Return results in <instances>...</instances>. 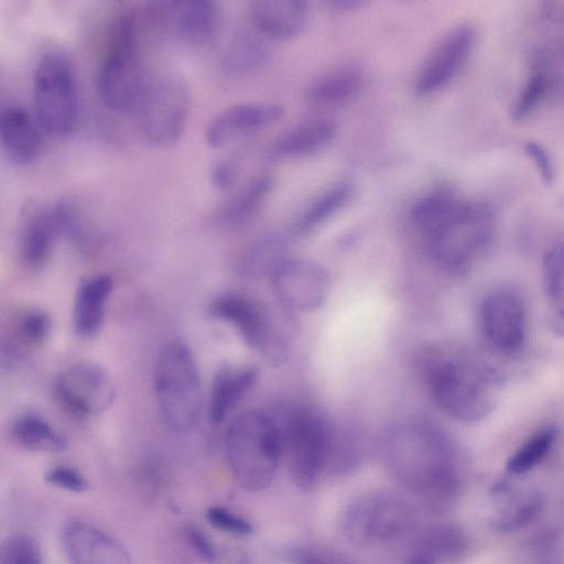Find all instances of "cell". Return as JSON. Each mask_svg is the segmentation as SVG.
Masks as SVG:
<instances>
[{"mask_svg": "<svg viewBox=\"0 0 564 564\" xmlns=\"http://www.w3.org/2000/svg\"><path fill=\"white\" fill-rule=\"evenodd\" d=\"M542 276L549 302L560 305L564 302V238L549 248L543 257Z\"/></svg>", "mask_w": 564, "mask_h": 564, "instance_id": "obj_36", "label": "cell"}, {"mask_svg": "<svg viewBox=\"0 0 564 564\" xmlns=\"http://www.w3.org/2000/svg\"><path fill=\"white\" fill-rule=\"evenodd\" d=\"M546 89V76L542 70L533 72L524 83L512 108V117L522 120L531 113L540 102Z\"/></svg>", "mask_w": 564, "mask_h": 564, "instance_id": "obj_39", "label": "cell"}, {"mask_svg": "<svg viewBox=\"0 0 564 564\" xmlns=\"http://www.w3.org/2000/svg\"><path fill=\"white\" fill-rule=\"evenodd\" d=\"M205 516L208 523L220 531L236 535H249L253 532L252 524L246 518L228 508L210 506Z\"/></svg>", "mask_w": 564, "mask_h": 564, "instance_id": "obj_40", "label": "cell"}, {"mask_svg": "<svg viewBox=\"0 0 564 564\" xmlns=\"http://www.w3.org/2000/svg\"><path fill=\"white\" fill-rule=\"evenodd\" d=\"M524 152L536 169L542 182L551 186L554 183L556 171L552 155L547 149L539 142L527 141Z\"/></svg>", "mask_w": 564, "mask_h": 564, "instance_id": "obj_44", "label": "cell"}, {"mask_svg": "<svg viewBox=\"0 0 564 564\" xmlns=\"http://www.w3.org/2000/svg\"><path fill=\"white\" fill-rule=\"evenodd\" d=\"M338 133V122L326 116L303 119L284 130L272 143L278 156L303 158L326 148Z\"/></svg>", "mask_w": 564, "mask_h": 564, "instance_id": "obj_25", "label": "cell"}, {"mask_svg": "<svg viewBox=\"0 0 564 564\" xmlns=\"http://www.w3.org/2000/svg\"><path fill=\"white\" fill-rule=\"evenodd\" d=\"M241 170V155L225 158L213 165L210 170V182L218 189H229L237 183Z\"/></svg>", "mask_w": 564, "mask_h": 564, "instance_id": "obj_43", "label": "cell"}, {"mask_svg": "<svg viewBox=\"0 0 564 564\" xmlns=\"http://www.w3.org/2000/svg\"><path fill=\"white\" fill-rule=\"evenodd\" d=\"M495 507L490 518L494 530L509 532L533 521L542 509L541 495L530 488H519L509 479H501L492 487Z\"/></svg>", "mask_w": 564, "mask_h": 564, "instance_id": "obj_23", "label": "cell"}, {"mask_svg": "<svg viewBox=\"0 0 564 564\" xmlns=\"http://www.w3.org/2000/svg\"><path fill=\"white\" fill-rule=\"evenodd\" d=\"M378 449L389 476L426 506L443 507L458 495L457 452L452 440L435 424L398 423L381 436Z\"/></svg>", "mask_w": 564, "mask_h": 564, "instance_id": "obj_1", "label": "cell"}, {"mask_svg": "<svg viewBox=\"0 0 564 564\" xmlns=\"http://www.w3.org/2000/svg\"><path fill=\"white\" fill-rule=\"evenodd\" d=\"M137 26L131 12H121L113 19L96 73L98 96L116 112L132 113L150 78L141 61Z\"/></svg>", "mask_w": 564, "mask_h": 564, "instance_id": "obj_4", "label": "cell"}, {"mask_svg": "<svg viewBox=\"0 0 564 564\" xmlns=\"http://www.w3.org/2000/svg\"><path fill=\"white\" fill-rule=\"evenodd\" d=\"M478 326L486 345L496 352H518L527 338L528 317L522 295L510 286L489 290L478 305Z\"/></svg>", "mask_w": 564, "mask_h": 564, "instance_id": "obj_12", "label": "cell"}, {"mask_svg": "<svg viewBox=\"0 0 564 564\" xmlns=\"http://www.w3.org/2000/svg\"><path fill=\"white\" fill-rule=\"evenodd\" d=\"M476 40V29L469 22L446 31L423 59L414 78L415 93L431 95L454 79L471 56Z\"/></svg>", "mask_w": 564, "mask_h": 564, "instance_id": "obj_14", "label": "cell"}, {"mask_svg": "<svg viewBox=\"0 0 564 564\" xmlns=\"http://www.w3.org/2000/svg\"><path fill=\"white\" fill-rule=\"evenodd\" d=\"M542 11L549 21L553 23L564 22V0L545 1Z\"/></svg>", "mask_w": 564, "mask_h": 564, "instance_id": "obj_46", "label": "cell"}, {"mask_svg": "<svg viewBox=\"0 0 564 564\" xmlns=\"http://www.w3.org/2000/svg\"><path fill=\"white\" fill-rule=\"evenodd\" d=\"M272 185V178L268 174L250 180L215 210L214 225L219 228H234L247 223L264 204Z\"/></svg>", "mask_w": 564, "mask_h": 564, "instance_id": "obj_29", "label": "cell"}, {"mask_svg": "<svg viewBox=\"0 0 564 564\" xmlns=\"http://www.w3.org/2000/svg\"><path fill=\"white\" fill-rule=\"evenodd\" d=\"M225 451L230 471L241 488L248 491L268 488L282 456L274 416L261 409L239 413L227 427Z\"/></svg>", "mask_w": 564, "mask_h": 564, "instance_id": "obj_3", "label": "cell"}, {"mask_svg": "<svg viewBox=\"0 0 564 564\" xmlns=\"http://www.w3.org/2000/svg\"><path fill=\"white\" fill-rule=\"evenodd\" d=\"M419 371L435 405L462 422H477L495 409L499 375L473 352L433 345L419 357Z\"/></svg>", "mask_w": 564, "mask_h": 564, "instance_id": "obj_2", "label": "cell"}, {"mask_svg": "<svg viewBox=\"0 0 564 564\" xmlns=\"http://www.w3.org/2000/svg\"><path fill=\"white\" fill-rule=\"evenodd\" d=\"M282 555L290 564H354L338 551L313 543L288 546Z\"/></svg>", "mask_w": 564, "mask_h": 564, "instance_id": "obj_38", "label": "cell"}, {"mask_svg": "<svg viewBox=\"0 0 564 564\" xmlns=\"http://www.w3.org/2000/svg\"><path fill=\"white\" fill-rule=\"evenodd\" d=\"M0 564H44L41 545L28 533L10 534L1 542Z\"/></svg>", "mask_w": 564, "mask_h": 564, "instance_id": "obj_37", "label": "cell"}, {"mask_svg": "<svg viewBox=\"0 0 564 564\" xmlns=\"http://www.w3.org/2000/svg\"><path fill=\"white\" fill-rule=\"evenodd\" d=\"M496 218L484 202L463 198L433 228L423 234L430 257L443 269L458 272L470 267L491 245Z\"/></svg>", "mask_w": 564, "mask_h": 564, "instance_id": "obj_5", "label": "cell"}, {"mask_svg": "<svg viewBox=\"0 0 564 564\" xmlns=\"http://www.w3.org/2000/svg\"><path fill=\"white\" fill-rule=\"evenodd\" d=\"M365 3L359 0H337L332 2V6H334L338 10H355L360 7H362Z\"/></svg>", "mask_w": 564, "mask_h": 564, "instance_id": "obj_48", "label": "cell"}, {"mask_svg": "<svg viewBox=\"0 0 564 564\" xmlns=\"http://www.w3.org/2000/svg\"><path fill=\"white\" fill-rule=\"evenodd\" d=\"M258 379V369L250 365H229L215 375L210 389L208 416L219 424L236 409L252 389Z\"/></svg>", "mask_w": 564, "mask_h": 564, "instance_id": "obj_26", "label": "cell"}, {"mask_svg": "<svg viewBox=\"0 0 564 564\" xmlns=\"http://www.w3.org/2000/svg\"><path fill=\"white\" fill-rule=\"evenodd\" d=\"M187 542L192 550L208 564H214L218 561V552L209 539V536L196 527H189L185 530Z\"/></svg>", "mask_w": 564, "mask_h": 564, "instance_id": "obj_45", "label": "cell"}, {"mask_svg": "<svg viewBox=\"0 0 564 564\" xmlns=\"http://www.w3.org/2000/svg\"><path fill=\"white\" fill-rule=\"evenodd\" d=\"M147 12L159 29L193 46L210 43L219 30V9L208 0L155 1Z\"/></svg>", "mask_w": 564, "mask_h": 564, "instance_id": "obj_16", "label": "cell"}, {"mask_svg": "<svg viewBox=\"0 0 564 564\" xmlns=\"http://www.w3.org/2000/svg\"><path fill=\"white\" fill-rule=\"evenodd\" d=\"M275 421L290 477L300 490L310 491L325 473L329 423L306 406H292Z\"/></svg>", "mask_w": 564, "mask_h": 564, "instance_id": "obj_11", "label": "cell"}, {"mask_svg": "<svg viewBox=\"0 0 564 564\" xmlns=\"http://www.w3.org/2000/svg\"><path fill=\"white\" fill-rule=\"evenodd\" d=\"M57 398L74 412L97 415L108 410L116 397L111 378L98 365L82 361L73 364L56 377Z\"/></svg>", "mask_w": 564, "mask_h": 564, "instance_id": "obj_17", "label": "cell"}, {"mask_svg": "<svg viewBox=\"0 0 564 564\" xmlns=\"http://www.w3.org/2000/svg\"><path fill=\"white\" fill-rule=\"evenodd\" d=\"M550 328L555 335L564 337V306H560L553 312L550 317Z\"/></svg>", "mask_w": 564, "mask_h": 564, "instance_id": "obj_47", "label": "cell"}, {"mask_svg": "<svg viewBox=\"0 0 564 564\" xmlns=\"http://www.w3.org/2000/svg\"><path fill=\"white\" fill-rule=\"evenodd\" d=\"M556 437L557 427L554 425H546L535 431L508 458V471L512 475H521L534 468L547 456Z\"/></svg>", "mask_w": 564, "mask_h": 564, "instance_id": "obj_35", "label": "cell"}, {"mask_svg": "<svg viewBox=\"0 0 564 564\" xmlns=\"http://www.w3.org/2000/svg\"><path fill=\"white\" fill-rule=\"evenodd\" d=\"M18 330L28 343L37 345L47 338L51 330V319L43 311H26L19 318Z\"/></svg>", "mask_w": 564, "mask_h": 564, "instance_id": "obj_41", "label": "cell"}, {"mask_svg": "<svg viewBox=\"0 0 564 564\" xmlns=\"http://www.w3.org/2000/svg\"><path fill=\"white\" fill-rule=\"evenodd\" d=\"M11 435L20 447L30 452L55 453L67 447L66 437L34 413L19 415L12 423Z\"/></svg>", "mask_w": 564, "mask_h": 564, "instance_id": "obj_32", "label": "cell"}, {"mask_svg": "<svg viewBox=\"0 0 564 564\" xmlns=\"http://www.w3.org/2000/svg\"><path fill=\"white\" fill-rule=\"evenodd\" d=\"M209 313L231 326L248 347L261 352L271 365L280 366L286 360L293 332L290 311L282 307L270 312L245 295L224 293L212 301Z\"/></svg>", "mask_w": 564, "mask_h": 564, "instance_id": "obj_7", "label": "cell"}, {"mask_svg": "<svg viewBox=\"0 0 564 564\" xmlns=\"http://www.w3.org/2000/svg\"><path fill=\"white\" fill-rule=\"evenodd\" d=\"M34 115L42 130L56 139L69 137L78 124L79 97L75 68L62 51L37 61L32 80Z\"/></svg>", "mask_w": 564, "mask_h": 564, "instance_id": "obj_9", "label": "cell"}, {"mask_svg": "<svg viewBox=\"0 0 564 564\" xmlns=\"http://www.w3.org/2000/svg\"><path fill=\"white\" fill-rule=\"evenodd\" d=\"M354 185L341 181L332 184L304 205L292 223L293 235H307L338 213L354 196Z\"/></svg>", "mask_w": 564, "mask_h": 564, "instance_id": "obj_30", "label": "cell"}, {"mask_svg": "<svg viewBox=\"0 0 564 564\" xmlns=\"http://www.w3.org/2000/svg\"><path fill=\"white\" fill-rule=\"evenodd\" d=\"M82 234L77 210L69 202L32 205L21 226L20 254L26 265L40 268L51 258L62 235L79 237Z\"/></svg>", "mask_w": 564, "mask_h": 564, "instance_id": "obj_13", "label": "cell"}, {"mask_svg": "<svg viewBox=\"0 0 564 564\" xmlns=\"http://www.w3.org/2000/svg\"><path fill=\"white\" fill-rule=\"evenodd\" d=\"M364 82L359 67L340 65L315 77L305 89V98L319 106L343 105L359 95Z\"/></svg>", "mask_w": 564, "mask_h": 564, "instance_id": "obj_28", "label": "cell"}, {"mask_svg": "<svg viewBox=\"0 0 564 564\" xmlns=\"http://www.w3.org/2000/svg\"><path fill=\"white\" fill-rule=\"evenodd\" d=\"M419 513L408 499L373 491L355 498L345 509L340 527L345 536L360 546H380L412 536Z\"/></svg>", "mask_w": 564, "mask_h": 564, "instance_id": "obj_8", "label": "cell"}, {"mask_svg": "<svg viewBox=\"0 0 564 564\" xmlns=\"http://www.w3.org/2000/svg\"><path fill=\"white\" fill-rule=\"evenodd\" d=\"M251 26L270 42L300 36L311 19L310 6L301 0H257L250 3Z\"/></svg>", "mask_w": 564, "mask_h": 564, "instance_id": "obj_20", "label": "cell"}, {"mask_svg": "<svg viewBox=\"0 0 564 564\" xmlns=\"http://www.w3.org/2000/svg\"><path fill=\"white\" fill-rule=\"evenodd\" d=\"M283 115L284 108L278 102L232 105L209 121L205 139L212 148H225L274 124Z\"/></svg>", "mask_w": 564, "mask_h": 564, "instance_id": "obj_18", "label": "cell"}, {"mask_svg": "<svg viewBox=\"0 0 564 564\" xmlns=\"http://www.w3.org/2000/svg\"><path fill=\"white\" fill-rule=\"evenodd\" d=\"M61 541L73 564H132L129 552L118 540L85 521L68 522Z\"/></svg>", "mask_w": 564, "mask_h": 564, "instance_id": "obj_19", "label": "cell"}, {"mask_svg": "<svg viewBox=\"0 0 564 564\" xmlns=\"http://www.w3.org/2000/svg\"><path fill=\"white\" fill-rule=\"evenodd\" d=\"M153 386L165 425L178 433L192 430L199 420L203 399L199 372L186 345L173 341L160 351Z\"/></svg>", "mask_w": 564, "mask_h": 564, "instance_id": "obj_6", "label": "cell"}, {"mask_svg": "<svg viewBox=\"0 0 564 564\" xmlns=\"http://www.w3.org/2000/svg\"><path fill=\"white\" fill-rule=\"evenodd\" d=\"M41 130L36 118L24 107L8 105L1 109L0 142L10 162L28 165L39 158L42 150Z\"/></svg>", "mask_w": 564, "mask_h": 564, "instance_id": "obj_21", "label": "cell"}, {"mask_svg": "<svg viewBox=\"0 0 564 564\" xmlns=\"http://www.w3.org/2000/svg\"><path fill=\"white\" fill-rule=\"evenodd\" d=\"M463 198L451 186H437L421 196L412 205L411 220L423 235L452 212Z\"/></svg>", "mask_w": 564, "mask_h": 564, "instance_id": "obj_33", "label": "cell"}, {"mask_svg": "<svg viewBox=\"0 0 564 564\" xmlns=\"http://www.w3.org/2000/svg\"><path fill=\"white\" fill-rule=\"evenodd\" d=\"M366 448L358 433L329 424L325 473L333 477L352 475L364 463Z\"/></svg>", "mask_w": 564, "mask_h": 564, "instance_id": "obj_31", "label": "cell"}, {"mask_svg": "<svg viewBox=\"0 0 564 564\" xmlns=\"http://www.w3.org/2000/svg\"><path fill=\"white\" fill-rule=\"evenodd\" d=\"M288 256L284 238L280 234H268L246 251L240 261V271L249 275H271Z\"/></svg>", "mask_w": 564, "mask_h": 564, "instance_id": "obj_34", "label": "cell"}, {"mask_svg": "<svg viewBox=\"0 0 564 564\" xmlns=\"http://www.w3.org/2000/svg\"><path fill=\"white\" fill-rule=\"evenodd\" d=\"M280 306L290 312H310L321 307L329 292L327 272L313 260L288 256L270 275Z\"/></svg>", "mask_w": 564, "mask_h": 564, "instance_id": "obj_15", "label": "cell"}, {"mask_svg": "<svg viewBox=\"0 0 564 564\" xmlns=\"http://www.w3.org/2000/svg\"><path fill=\"white\" fill-rule=\"evenodd\" d=\"M192 108L185 82L172 74L150 75L132 112L138 132L149 145L164 149L183 134Z\"/></svg>", "mask_w": 564, "mask_h": 564, "instance_id": "obj_10", "label": "cell"}, {"mask_svg": "<svg viewBox=\"0 0 564 564\" xmlns=\"http://www.w3.org/2000/svg\"><path fill=\"white\" fill-rule=\"evenodd\" d=\"M271 42L252 26L236 33L220 56L223 73L235 79H245L264 69L272 56Z\"/></svg>", "mask_w": 564, "mask_h": 564, "instance_id": "obj_24", "label": "cell"}, {"mask_svg": "<svg viewBox=\"0 0 564 564\" xmlns=\"http://www.w3.org/2000/svg\"><path fill=\"white\" fill-rule=\"evenodd\" d=\"M44 480L58 489L80 494L87 490L88 482L84 475L67 465L51 466L44 473Z\"/></svg>", "mask_w": 564, "mask_h": 564, "instance_id": "obj_42", "label": "cell"}, {"mask_svg": "<svg viewBox=\"0 0 564 564\" xmlns=\"http://www.w3.org/2000/svg\"><path fill=\"white\" fill-rule=\"evenodd\" d=\"M467 549L464 532L452 524H431L412 535L402 564H445Z\"/></svg>", "mask_w": 564, "mask_h": 564, "instance_id": "obj_22", "label": "cell"}, {"mask_svg": "<svg viewBox=\"0 0 564 564\" xmlns=\"http://www.w3.org/2000/svg\"><path fill=\"white\" fill-rule=\"evenodd\" d=\"M113 281L109 274H97L77 288L73 305L75 333L83 338L94 336L100 328Z\"/></svg>", "mask_w": 564, "mask_h": 564, "instance_id": "obj_27", "label": "cell"}]
</instances>
